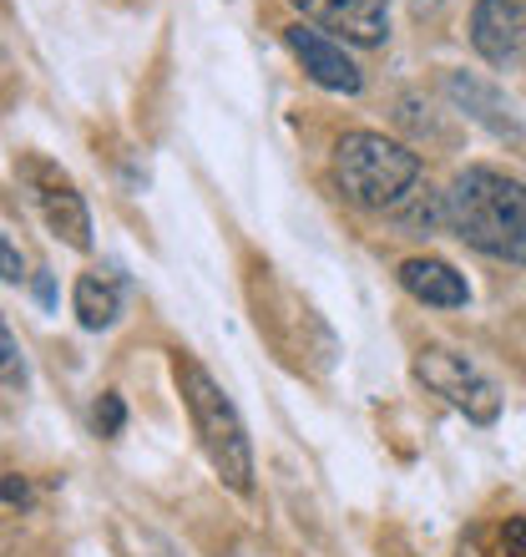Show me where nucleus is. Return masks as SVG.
<instances>
[{
    "label": "nucleus",
    "mask_w": 526,
    "mask_h": 557,
    "mask_svg": "<svg viewBox=\"0 0 526 557\" xmlns=\"http://www.w3.org/2000/svg\"><path fill=\"white\" fill-rule=\"evenodd\" d=\"M446 223L471 249L526 264V183L516 177L497 168H466L446 193Z\"/></svg>",
    "instance_id": "f257e3e1"
},
{
    "label": "nucleus",
    "mask_w": 526,
    "mask_h": 557,
    "mask_svg": "<svg viewBox=\"0 0 526 557\" xmlns=\"http://www.w3.org/2000/svg\"><path fill=\"white\" fill-rule=\"evenodd\" d=\"M177 391L188 400V416H192V431L203 441L208 461L218 471L223 482L234 492H253V446H249V425L238 416V406L228 400L213 375H208L192 355H177Z\"/></svg>",
    "instance_id": "f03ea898"
},
{
    "label": "nucleus",
    "mask_w": 526,
    "mask_h": 557,
    "mask_svg": "<svg viewBox=\"0 0 526 557\" xmlns=\"http://www.w3.org/2000/svg\"><path fill=\"white\" fill-rule=\"evenodd\" d=\"M335 183L354 208L385 213L405 203L421 183V158L385 133H345L335 143Z\"/></svg>",
    "instance_id": "7ed1b4c3"
},
{
    "label": "nucleus",
    "mask_w": 526,
    "mask_h": 557,
    "mask_svg": "<svg viewBox=\"0 0 526 557\" xmlns=\"http://www.w3.org/2000/svg\"><path fill=\"white\" fill-rule=\"evenodd\" d=\"M415 381H421L430 396L446 400V406H455V411L466 416V421H476V425H491L501 416L497 385L486 381L466 355L446 350V345H425V350L415 355Z\"/></svg>",
    "instance_id": "20e7f679"
},
{
    "label": "nucleus",
    "mask_w": 526,
    "mask_h": 557,
    "mask_svg": "<svg viewBox=\"0 0 526 557\" xmlns=\"http://www.w3.org/2000/svg\"><path fill=\"white\" fill-rule=\"evenodd\" d=\"M284 41H289V51L304 61V72L314 76L324 91L354 97V91L365 87V72L354 66V57H350V51H345L339 41H329L324 30L304 26V21H293V26H284Z\"/></svg>",
    "instance_id": "39448f33"
},
{
    "label": "nucleus",
    "mask_w": 526,
    "mask_h": 557,
    "mask_svg": "<svg viewBox=\"0 0 526 557\" xmlns=\"http://www.w3.org/2000/svg\"><path fill=\"white\" fill-rule=\"evenodd\" d=\"M289 5L350 46H380L390 36V0H289Z\"/></svg>",
    "instance_id": "423d86ee"
},
{
    "label": "nucleus",
    "mask_w": 526,
    "mask_h": 557,
    "mask_svg": "<svg viewBox=\"0 0 526 557\" xmlns=\"http://www.w3.org/2000/svg\"><path fill=\"white\" fill-rule=\"evenodd\" d=\"M26 173H30V183H36V203H41L51 234L66 238L72 249H91V213H87V203H82V193L72 188V177H61L57 168H46V162H30Z\"/></svg>",
    "instance_id": "0eeeda50"
},
{
    "label": "nucleus",
    "mask_w": 526,
    "mask_h": 557,
    "mask_svg": "<svg viewBox=\"0 0 526 557\" xmlns=\"http://www.w3.org/2000/svg\"><path fill=\"white\" fill-rule=\"evenodd\" d=\"M471 46L491 66H512L526 51V5L522 0H476L471 11Z\"/></svg>",
    "instance_id": "6e6552de"
},
{
    "label": "nucleus",
    "mask_w": 526,
    "mask_h": 557,
    "mask_svg": "<svg viewBox=\"0 0 526 557\" xmlns=\"http://www.w3.org/2000/svg\"><path fill=\"white\" fill-rule=\"evenodd\" d=\"M446 91H451L455 107H466V117H476L481 127H491L497 137H512V143H522V122H516L512 102L501 97L491 82H481V76H466V72H451L446 76Z\"/></svg>",
    "instance_id": "1a4fd4ad"
},
{
    "label": "nucleus",
    "mask_w": 526,
    "mask_h": 557,
    "mask_svg": "<svg viewBox=\"0 0 526 557\" xmlns=\"http://www.w3.org/2000/svg\"><path fill=\"white\" fill-rule=\"evenodd\" d=\"M400 284H405V294H415L421 305H436V309H461L471 299L466 278L455 274L446 259H405V264H400Z\"/></svg>",
    "instance_id": "9d476101"
},
{
    "label": "nucleus",
    "mask_w": 526,
    "mask_h": 557,
    "mask_svg": "<svg viewBox=\"0 0 526 557\" xmlns=\"http://www.w3.org/2000/svg\"><path fill=\"white\" fill-rule=\"evenodd\" d=\"M76 314L87 330H107L122 314V278L117 274H82L76 278Z\"/></svg>",
    "instance_id": "9b49d317"
},
{
    "label": "nucleus",
    "mask_w": 526,
    "mask_h": 557,
    "mask_svg": "<svg viewBox=\"0 0 526 557\" xmlns=\"http://www.w3.org/2000/svg\"><path fill=\"white\" fill-rule=\"evenodd\" d=\"M91 425H97V436H122V425H127V406H122L117 391H107L97 400V411H91Z\"/></svg>",
    "instance_id": "f8f14e48"
},
{
    "label": "nucleus",
    "mask_w": 526,
    "mask_h": 557,
    "mask_svg": "<svg viewBox=\"0 0 526 557\" xmlns=\"http://www.w3.org/2000/svg\"><path fill=\"white\" fill-rule=\"evenodd\" d=\"M497 557H526V517H506L497 528Z\"/></svg>",
    "instance_id": "ddd939ff"
},
{
    "label": "nucleus",
    "mask_w": 526,
    "mask_h": 557,
    "mask_svg": "<svg viewBox=\"0 0 526 557\" xmlns=\"http://www.w3.org/2000/svg\"><path fill=\"white\" fill-rule=\"evenodd\" d=\"M0 345H5V391H21V385H26V366H21V350H15L11 330L0 335Z\"/></svg>",
    "instance_id": "4468645a"
},
{
    "label": "nucleus",
    "mask_w": 526,
    "mask_h": 557,
    "mask_svg": "<svg viewBox=\"0 0 526 557\" xmlns=\"http://www.w3.org/2000/svg\"><path fill=\"white\" fill-rule=\"evenodd\" d=\"M5 502H11V507H26V502H30V492H26V482H21V476H5Z\"/></svg>",
    "instance_id": "2eb2a0df"
},
{
    "label": "nucleus",
    "mask_w": 526,
    "mask_h": 557,
    "mask_svg": "<svg viewBox=\"0 0 526 557\" xmlns=\"http://www.w3.org/2000/svg\"><path fill=\"white\" fill-rule=\"evenodd\" d=\"M0 249H5V278H11V284H21V278H26V274H21V259H15V244H11V238H5Z\"/></svg>",
    "instance_id": "dca6fc26"
}]
</instances>
